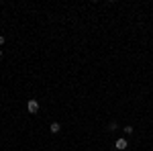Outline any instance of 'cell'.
<instances>
[{"mask_svg": "<svg viewBox=\"0 0 153 151\" xmlns=\"http://www.w3.org/2000/svg\"><path fill=\"white\" fill-rule=\"evenodd\" d=\"M27 110H29L31 115H35V112H39V100H35V98H31V100L27 102Z\"/></svg>", "mask_w": 153, "mask_h": 151, "instance_id": "6da1fadb", "label": "cell"}, {"mask_svg": "<svg viewBox=\"0 0 153 151\" xmlns=\"http://www.w3.org/2000/svg\"><path fill=\"white\" fill-rule=\"evenodd\" d=\"M114 147H117L118 151H125L127 147H129V141L125 139V137H118V139L114 141Z\"/></svg>", "mask_w": 153, "mask_h": 151, "instance_id": "7a4b0ae2", "label": "cell"}, {"mask_svg": "<svg viewBox=\"0 0 153 151\" xmlns=\"http://www.w3.org/2000/svg\"><path fill=\"white\" fill-rule=\"evenodd\" d=\"M49 131H51L53 135H57L59 131H61V125H59V123H51V125H49Z\"/></svg>", "mask_w": 153, "mask_h": 151, "instance_id": "3957f363", "label": "cell"}, {"mask_svg": "<svg viewBox=\"0 0 153 151\" xmlns=\"http://www.w3.org/2000/svg\"><path fill=\"white\" fill-rule=\"evenodd\" d=\"M123 133H125V135H133V133H135V129L131 127V125H127V127L123 129Z\"/></svg>", "mask_w": 153, "mask_h": 151, "instance_id": "277c9868", "label": "cell"}, {"mask_svg": "<svg viewBox=\"0 0 153 151\" xmlns=\"http://www.w3.org/2000/svg\"><path fill=\"white\" fill-rule=\"evenodd\" d=\"M117 127H118V125H117V123H114V121H112V123L108 125V131H114V129H117Z\"/></svg>", "mask_w": 153, "mask_h": 151, "instance_id": "5b68a950", "label": "cell"}, {"mask_svg": "<svg viewBox=\"0 0 153 151\" xmlns=\"http://www.w3.org/2000/svg\"><path fill=\"white\" fill-rule=\"evenodd\" d=\"M4 43H6V37H4V35H0V45H4Z\"/></svg>", "mask_w": 153, "mask_h": 151, "instance_id": "8992f818", "label": "cell"}, {"mask_svg": "<svg viewBox=\"0 0 153 151\" xmlns=\"http://www.w3.org/2000/svg\"><path fill=\"white\" fill-rule=\"evenodd\" d=\"M0 57H2V49H0Z\"/></svg>", "mask_w": 153, "mask_h": 151, "instance_id": "52a82bcc", "label": "cell"}]
</instances>
